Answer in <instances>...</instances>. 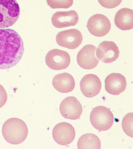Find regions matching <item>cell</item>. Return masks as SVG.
Listing matches in <instances>:
<instances>
[{"label":"cell","mask_w":133,"mask_h":149,"mask_svg":"<svg viewBox=\"0 0 133 149\" xmlns=\"http://www.w3.org/2000/svg\"><path fill=\"white\" fill-rule=\"evenodd\" d=\"M24 51L23 40L17 31L0 29V69H7L17 65Z\"/></svg>","instance_id":"cell-1"},{"label":"cell","mask_w":133,"mask_h":149,"mask_svg":"<svg viewBox=\"0 0 133 149\" xmlns=\"http://www.w3.org/2000/svg\"><path fill=\"white\" fill-rule=\"evenodd\" d=\"M28 128L23 120L11 118L6 121L2 128V133L6 140L11 144H20L26 139Z\"/></svg>","instance_id":"cell-2"},{"label":"cell","mask_w":133,"mask_h":149,"mask_svg":"<svg viewBox=\"0 0 133 149\" xmlns=\"http://www.w3.org/2000/svg\"><path fill=\"white\" fill-rule=\"evenodd\" d=\"M20 14L16 0H0V28L9 27L18 20Z\"/></svg>","instance_id":"cell-3"},{"label":"cell","mask_w":133,"mask_h":149,"mask_svg":"<svg viewBox=\"0 0 133 149\" xmlns=\"http://www.w3.org/2000/svg\"><path fill=\"white\" fill-rule=\"evenodd\" d=\"M92 125L99 131L109 129L114 122V116L111 111L104 106H98L93 108L90 115Z\"/></svg>","instance_id":"cell-4"},{"label":"cell","mask_w":133,"mask_h":149,"mask_svg":"<svg viewBox=\"0 0 133 149\" xmlns=\"http://www.w3.org/2000/svg\"><path fill=\"white\" fill-rule=\"evenodd\" d=\"M45 62L47 66L52 70H63L70 65V57L66 51L53 49L48 52Z\"/></svg>","instance_id":"cell-5"},{"label":"cell","mask_w":133,"mask_h":149,"mask_svg":"<svg viewBox=\"0 0 133 149\" xmlns=\"http://www.w3.org/2000/svg\"><path fill=\"white\" fill-rule=\"evenodd\" d=\"M87 27L93 36L101 37L107 34L111 29V23L106 16L101 14H96L89 19Z\"/></svg>","instance_id":"cell-6"},{"label":"cell","mask_w":133,"mask_h":149,"mask_svg":"<svg viewBox=\"0 0 133 149\" xmlns=\"http://www.w3.org/2000/svg\"><path fill=\"white\" fill-rule=\"evenodd\" d=\"M82 38L80 31L76 29H72L59 32L57 35L56 40L60 46L74 49L81 44Z\"/></svg>","instance_id":"cell-7"},{"label":"cell","mask_w":133,"mask_h":149,"mask_svg":"<svg viewBox=\"0 0 133 149\" xmlns=\"http://www.w3.org/2000/svg\"><path fill=\"white\" fill-rule=\"evenodd\" d=\"M75 135L74 128L67 122L58 123L54 127L52 131L53 139L60 145L70 144L74 140Z\"/></svg>","instance_id":"cell-8"},{"label":"cell","mask_w":133,"mask_h":149,"mask_svg":"<svg viewBox=\"0 0 133 149\" xmlns=\"http://www.w3.org/2000/svg\"><path fill=\"white\" fill-rule=\"evenodd\" d=\"M60 111L65 118L77 120L81 116L82 107L76 98L70 96L62 101L60 105Z\"/></svg>","instance_id":"cell-9"},{"label":"cell","mask_w":133,"mask_h":149,"mask_svg":"<svg viewBox=\"0 0 133 149\" xmlns=\"http://www.w3.org/2000/svg\"><path fill=\"white\" fill-rule=\"evenodd\" d=\"M96 48L88 44L85 45L79 51L77 55V61L79 66L85 69H92L96 67L99 60L96 56Z\"/></svg>","instance_id":"cell-10"},{"label":"cell","mask_w":133,"mask_h":149,"mask_svg":"<svg viewBox=\"0 0 133 149\" xmlns=\"http://www.w3.org/2000/svg\"><path fill=\"white\" fill-rule=\"evenodd\" d=\"M96 53L99 60L108 63L115 61L118 58L120 51L114 42L104 41L99 45Z\"/></svg>","instance_id":"cell-11"},{"label":"cell","mask_w":133,"mask_h":149,"mask_svg":"<svg viewBox=\"0 0 133 149\" xmlns=\"http://www.w3.org/2000/svg\"><path fill=\"white\" fill-rule=\"evenodd\" d=\"M80 89L83 94L87 97L98 95L101 90V83L99 77L94 74H87L82 79Z\"/></svg>","instance_id":"cell-12"},{"label":"cell","mask_w":133,"mask_h":149,"mask_svg":"<svg viewBox=\"0 0 133 149\" xmlns=\"http://www.w3.org/2000/svg\"><path fill=\"white\" fill-rule=\"evenodd\" d=\"M53 25L57 28H63L76 25L79 20L78 14L74 10L57 12L52 17Z\"/></svg>","instance_id":"cell-13"},{"label":"cell","mask_w":133,"mask_h":149,"mask_svg":"<svg viewBox=\"0 0 133 149\" xmlns=\"http://www.w3.org/2000/svg\"><path fill=\"white\" fill-rule=\"evenodd\" d=\"M105 88L109 94L117 95L126 89L127 83L125 77L118 73H112L105 80Z\"/></svg>","instance_id":"cell-14"},{"label":"cell","mask_w":133,"mask_h":149,"mask_svg":"<svg viewBox=\"0 0 133 149\" xmlns=\"http://www.w3.org/2000/svg\"><path fill=\"white\" fill-rule=\"evenodd\" d=\"M53 87L62 93L72 91L75 86V81L73 76L69 73H64L56 75L52 80Z\"/></svg>","instance_id":"cell-15"},{"label":"cell","mask_w":133,"mask_h":149,"mask_svg":"<svg viewBox=\"0 0 133 149\" xmlns=\"http://www.w3.org/2000/svg\"><path fill=\"white\" fill-rule=\"evenodd\" d=\"M115 25L122 30H131L133 28V11L127 8H122L115 14Z\"/></svg>","instance_id":"cell-16"},{"label":"cell","mask_w":133,"mask_h":149,"mask_svg":"<svg viewBox=\"0 0 133 149\" xmlns=\"http://www.w3.org/2000/svg\"><path fill=\"white\" fill-rule=\"evenodd\" d=\"M78 149H100L101 143L100 139L95 134L87 133L82 135L77 143Z\"/></svg>","instance_id":"cell-17"},{"label":"cell","mask_w":133,"mask_h":149,"mask_svg":"<svg viewBox=\"0 0 133 149\" xmlns=\"http://www.w3.org/2000/svg\"><path fill=\"white\" fill-rule=\"evenodd\" d=\"M122 129L128 136L133 137V113H129L124 117L122 121Z\"/></svg>","instance_id":"cell-18"},{"label":"cell","mask_w":133,"mask_h":149,"mask_svg":"<svg viewBox=\"0 0 133 149\" xmlns=\"http://www.w3.org/2000/svg\"><path fill=\"white\" fill-rule=\"evenodd\" d=\"M48 5L52 9H68L73 4V0H46Z\"/></svg>","instance_id":"cell-19"},{"label":"cell","mask_w":133,"mask_h":149,"mask_svg":"<svg viewBox=\"0 0 133 149\" xmlns=\"http://www.w3.org/2000/svg\"><path fill=\"white\" fill-rule=\"evenodd\" d=\"M122 0H98L102 6L106 8L112 9L120 5Z\"/></svg>","instance_id":"cell-20"},{"label":"cell","mask_w":133,"mask_h":149,"mask_svg":"<svg viewBox=\"0 0 133 149\" xmlns=\"http://www.w3.org/2000/svg\"><path fill=\"white\" fill-rule=\"evenodd\" d=\"M7 100V94L4 87L0 84V108L3 107Z\"/></svg>","instance_id":"cell-21"}]
</instances>
